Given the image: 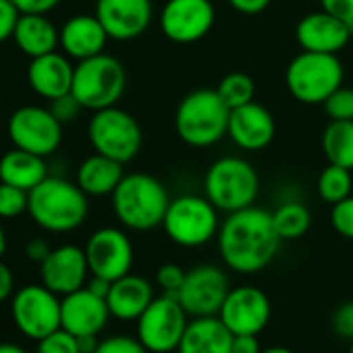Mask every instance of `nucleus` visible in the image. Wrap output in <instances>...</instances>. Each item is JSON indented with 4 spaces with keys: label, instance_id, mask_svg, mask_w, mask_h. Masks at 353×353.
<instances>
[{
    "label": "nucleus",
    "instance_id": "nucleus-1",
    "mask_svg": "<svg viewBox=\"0 0 353 353\" xmlns=\"http://www.w3.org/2000/svg\"><path fill=\"white\" fill-rule=\"evenodd\" d=\"M219 252L223 262L239 274L264 270L281 248V237L272 223V212L250 206L231 212L219 229Z\"/></svg>",
    "mask_w": 353,
    "mask_h": 353
},
{
    "label": "nucleus",
    "instance_id": "nucleus-2",
    "mask_svg": "<svg viewBox=\"0 0 353 353\" xmlns=\"http://www.w3.org/2000/svg\"><path fill=\"white\" fill-rule=\"evenodd\" d=\"M88 198L90 196L77 183L48 174L30 192L28 212L34 223L48 233H71L79 229L90 214Z\"/></svg>",
    "mask_w": 353,
    "mask_h": 353
},
{
    "label": "nucleus",
    "instance_id": "nucleus-3",
    "mask_svg": "<svg viewBox=\"0 0 353 353\" xmlns=\"http://www.w3.org/2000/svg\"><path fill=\"white\" fill-rule=\"evenodd\" d=\"M110 198L114 216L131 231H152L162 227L170 204L164 183L148 172L125 174Z\"/></svg>",
    "mask_w": 353,
    "mask_h": 353
},
{
    "label": "nucleus",
    "instance_id": "nucleus-4",
    "mask_svg": "<svg viewBox=\"0 0 353 353\" xmlns=\"http://www.w3.org/2000/svg\"><path fill=\"white\" fill-rule=\"evenodd\" d=\"M229 117L231 108L216 90H194L176 106L174 131L192 148H210L227 135Z\"/></svg>",
    "mask_w": 353,
    "mask_h": 353
},
{
    "label": "nucleus",
    "instance_id": "nucleus-5",
    "mask_svg": "<svg viewBox=\"0 0 353 353\" xmlns=\"http://www.w3.org/2000/svg\"><path fill=\"white\" fill-rule=\"evenodd\" d=\"M260 194V176L241 156H223L210 164L204 176V196L221 212H237L254 206Z\"/></svg>",
    "mask_w": 353,
    "mask_h": 353
},
{
    "label": "nucleus",
    "instance_id": "nucleus-6",
    "mask_svg": "<svg viewBox=\"0 0 353 353\" xmlns=\"http://www.w3.org/2000/svg\"><path fill=\"white\" fill-rule=\"evenodd\" d=\"M343 63L336 54L303 50L289 63L285 85L297 102L314 106L324 104V100L343 85Z\"/></svg>",
    "mask_w": 353,
    "mask_h": 353
},
{
    "label": "nucleus",
    "instance_id": "nucleus-7",
    "mask_svg": "<svg viewBox=\"0 0 353 353\" xmlns=\"http://www.w3.org/2000/svg\"><path fill=\"white\" fill-rule=\"evenodd\" d=\"M219 208L206 198L185 194L172 198L162 221L168 239L181 248H202L219 235Z\"/></svg>",
    "mask_w": 353,
    "mask_h": 353
},
{
    "label": "nucleus",
    "instance_id": "nucleus-8",
    "mask_svg": "<svg viewBox=\"0 0 353 353\" xmlns=\"http://www.w3.org/2000/svg\"><path fill=\"white\" fill-rule=\"evenodd\" d=\"M127 88V73L119 59L110 54H96L79 61L73 75L71 94L88 110H102L117 106Z\"/></svg>",
    "mask_w": 353,
    "mask_h": 353
},
{
    "label": "nucleus",
    "instance_id": "nucleus-9",
    "mask_svg": "<svg viewBox=\"0 0 353 353\" xmlns=\"http://www.w3.org/2000/svg\"><path fill=\"white\" fill-rule=\"evenodd\" d=\"M88 137L98 154L123 164L131 162L139 154L143 141V133L135 117L119 106L96 110L88 123Z\"/></svg>",
    "mask_w": 353,
    "mask_h": 353
},
{
    "label": "nucleus",
    "instance_id": "nucleus-10",
    "mask_svg": "<svg viewBox=\"0 0 353 353\" xmlns=\"http://www.w3.org/2000/svg\"><path fill=\"white\" fill-rule=\"evenodd\" d=\"M190 324V314L174 295L154 297L137 318V339L150 353H170L179 347Z\"/></svg>",
    "mask_w": 353,
    "mask_h": 353
},
{
    "label": "nucleus",
    "instance_id": "nucleus-11",
    "mask_svg": "<svg viewBox=\"0 0 353 353\" xmlns=\"http://www.w3.org/2000/svg\"><path fill=\"white\" fill-rule=\"evenodd\" d=\"M11 314L26 336L40 341L61 328V295L44 285H28L13 295Z\"/></svg>",
    "mask_w": 353,
    "mask_h": 353
},
{
    "label": "nucleus",
    "instance_id": "nucleus-12",
    "mask_svg": "<svg viewBox=\"0 0 353 353\" xmlns=\"http://www.w3.org/2000/svg\"><path fill=\"white\" fill-rule=\"evenodd\" d=\"M9 137L15 148L50 156L63 141V123L42 106H21L9 119Z\"/></svg>",
    "mask_w": 353,
    "mask_h": 353
},
{
    "label": "nucleus",
    "instance_id": "nucleus-13",
    "mask_svg": "<svg viewBox=\"0 0 353 353\" xmlns=\"http://www.w3.org/2000/svg\"><path fill=\"white\" fill-rule=\"evenodd\" d=\"M160 32L174 44L204 40L216 21L212 0H166L160 11Z\"/></svg>",
    "mask_w": 353,
    "mask_h": 353
},
{
    "label": "nucleus",
    "instance_id": "nucleus-14",
    "mask_svg": "<svg viewBox=\"0 0 353 353\" xmlns=\"http://www.w3.org/2000/svg\"><path fill=\"white\" fill-rule=\"evenodd\" d=\"M229 291V279L223 268L214 264H200L188 270L185 281L174 297L192 318H202L219 316Z\"/></svg>",
    "mask_w": 353,
    "mask_h": 353
},
{
    "label": "nucleus",
    "instance_id": "nucleus-15",
    "mask_svg": "<svg viewBox=\"0 0 353 353\" xmlns=\"http://www.w3.org/2000/svg\"><path fill=\"white\" fill-rule=\"evenodd\" d=\"M83 250L92 276H102L112 283L131 272L133 243L127 233L117 227H102L94 231Z\"/></svg>",
    "mask_w": 353,
    "mask_h": 353
},
{
    "label": "nucleus",
    "instance_id": "nucleus-16",
    "mask_svg": "<svg viewBox=\"0 0 353 353\" xmlns=\"http://www.w3.org/2000/svg\"><path fill=\"white\" fill-rule=\"evenodd\" d=\"M270 314L268 295L254 285H241L227 293L219 318L233 334H260L268 326Z\"/></svg>",
    "mask_w": 353,
    "mask_h": 353
},
{
    "label": "nucleus",
    "instance_id": "nucleus-17",
    "mask_svg": "<svg viewBox=\"0 0 353 353\" xmlns=\"http://www.w3.org/2000/svg\"><path fill=\"white\" fill-rule=\"evenodd\" d=\"M94 15L110 40L129 42L150 28L154 9L150 0H98Z\"/></svg>",
    "mask_w": 353,
    "mask_h": 353
},
{
    "label": "nucleus",
    "instance_id": "nucleus-18",
    "mask_svg": "<svg viewBox=\"0 0 353 353\" xmlns=\"http://www.w3.org/2000/svg\"><path fill=\"white\" fill-rule=\"evenodd\" d=\"M90 274L85 250L77 245H61L54 248L48 258L40 264L42 285L65 297L81 287H85Z\"/></svg>",
    "mask_w": 353,
    "mask_h": 353
},
{
    "label": "nucleus",
    "instance_id": "nucleus-19",
    "mask_svg": "<svg viewBox=\"0 0 353 353\" xmlns=\"http://www.w3.org/2000/svg\"><path fill=\"white\" fill-rule=\"evenodd\" d=\"M110 318V310L104 297L81 287L61 299V328L75 336L100 334Z\"/></svg>",
    "mask_w": 353,
    "mask_h": 353
},
{
    "label": "nucleus",
    "instance_id": "nucleus-20",
    "mask_svg": "<svg viewBox=\"0 0 353 353\" xmlns=\"http://www.w3.org/2000/svg\"><path fill=\"white\" fill-rule=\"evenodd\" d=\"M227 135L237 148L260 152L272 143L276 135V123L266 106L250 102L231 110Z\"/></svg>",
    "mask_w": 353,
    "mask_h": 353
},
{
    "label": "nucleus",
    "instance_id": "nucleus-21",
    "mask_svg": "<svg viewBox=\"0 0 353 353\" xmlns=\"http://www.w3.org/2000/svg\"><path fill=\"white\" fill-rule=\"evenodd\" d=\"M351 30L353 28L349 23L320 9L299 19L295 28V40L301 46V50L336 54L347 46Z\"/></svg>",
    "mask_w": 353,
    "mask_h": 353
},
{
    "label": "nucleus",
    "instance_id": "nucleus-22",
    "mask_svg": "<svg viewBox=\"0 0 353 353\" xmlns=\"http://www.w3.org/2000/svg\"><path fill=\"white\" fill-rule=\"evenodd\" d=\"M73 75L75 67L71 65L69 57L57 50L32 59L28 67V81L32 90L46 100H54L59 96L69 94L73 88Z\"/></svg>",
    "mask_w": 353,
    "mask_h": 353
},
{
    "label": "nucleus",
    "instance_id": "nucleus-23",
    "mask_svg": "<svg viewBox=\"0 0 353 353\" xmlns=\"http://www.w3.org/2000/svg\"><path fill=\"white\" fill-rule=\"evenodd\" d=\"M108 40L110 38L96 15H75L61 28V48L77 63L102 54Z\"/></svg>",
    "mask_w": 353,
    "mask_h": 353
},
{
    "label": "nucleus",
    "instance_id": "nucleus-24",
    "mask_svg": "<svg viewBox=\"0 0 353 353\" xmlns=\"http://www.w3.org/2000/svg\"><path fill=\"white\" fill-rule=\"evenodd\" d=\"M152 283L145 276L139 274H125L117 281H112L110 291L106 295V303L110 310V316L119 320H137L145 307L154 299Z\"/></svg>",
    "mask_w": 353,
    "mask_h": 353
},
{
    "label": "nucleus",
    "instance_id": "nucleus-25",
    "mask_svg": "<svg viewBox=\"0 0 353 353\" xmlns=\"http://www.w3.org/2000/svg\"><path fill=\"white\" fill-rule=\"evenodd\" d=\"M233 332L219 316H202L190 320L176 353H231Z\"/></svg>",
    "mask_w": 353,
    "mask_h": 353
},
{
    "label": "nucleus",
    "instance_id": "nucleus-26",
    "mask_svg": "<svg viewBox=\"0 0 353 353\" xmlns=\"http://www.w3.org/2000/svg\"><path fill=\"white\" fill-rule=\"evenodd\" d=\"M46 176L48 164L44 156L13 148L0 158V183H9L19 190L32 192Z\"/></svg>",
    "mask_w": 353,
    "mask_h": 353
},
{
    "label": "nucleus",
    "instance_id": "nucleus-27",
    "mask_svg": "<svg viewBox=\"0 0 353 353\" xmlns=\"http://www.w3.org/2000/svg\"><path fill=\"white\" fill-rule=\"evenodd\" d=\"M123 176H125L123 162L96 152L79 164L75 183L90 198H102V196H112Z\"/></svg>",
    "mask_w": 353,
    "mask_h": 353
},
{
    "label": "nucleus",
    "instance_id": "nucleus-28",
    "mask_svg": "<svg viewBox=\"0 0 353 353\" xmlns=\"http://www.w3.org/2000/svg\"><path fill=\"white\" fill-rule=\"evenodd\" d=\"M13 40L26 57L36 59L61 46V32L46 15H19Z\"/></svg>",
    "mask_w": 353,
    "mask_h": 353
},
{
    "label": "nucleus",
    "instance_id": "nucleus-29",
    "mask_svg": "<svg viewBox=\"0 0 353 353\" xmlns=\"http://www.w3.org/2000/svg\"><path fill=\"white\" fill-rule=\"evenodd\" d=\"M322 150L328 162L353 170V121H330L322 133Z\"/></svg>",
    "mask_w": 353,
    "mask_h": 353
},
{
    "label": "nucleus",
    "instance_id": "nucleus-30",
    "mask_svg": "<svg viewBox=\"0 0 353 353\" xmlns=\"http://www.w3.org/2000/svg\"><path fill=\"white\" fill-rule=\"evenodd\" d=\"M272 223L283 241H293L307 233L312 225V214L301 202H283L272 212Z\"/></svg>",
    "mask_w": 353,
    "mask_h": 353
},
{
    "label": "nucleus",
    "instance_id": "nucleus-31",
    "mask_svg": "<svg viewBox=\"0 0 353 353\" xmlns=\"http://www.w3.org/2000/svg\"><path fill=\"white\" fill-rule=\"evenodd\" d=\"M318 196L326 202V204H336L345 198L351 196L353 190V176L351 170L339 164L328 162L326 168H322V172L318 174V183H316Z\"/></svg>",
    "mask_w": 353,
    "mask_h": 353
},
{
    "label": "nucleus",
    "instance_id": "nucleus-32",
    "mask_svg": "<svg viewBox=\"0 0 353 353\" xmlns=\"http://www.w3.org/2000/svg\"><path fill=\"white\" fill-rule=\"evenodd\" d=\"M216 92L221 94V98L225 100V104L233 110V108H239L243 104L254 102L256 83H254V79L248 73L233 71V73H229V75L223 77V81L219 83Z\"/></svg>",
    "mask_w": 353,
    "mask_h": 353
},
{
    "label": "nucleus",
    "instance_id": "nucleus-33",
    "mask_svg": "<svg viewBox=\"0 0 353 353\" xmlns=\"http://www.w3.org/2000/svg\"><path fill=\"white\" fill-rule=\"evenodd\" d=\"M30 192L9 183H0V219H17L28 212Z\"/></svg>",
    "mask_w": 353,
    "mask_h": 353
},
{
    "label": "nucleus",
    "instance_id": "nucleus-34",
    "mask_svg": "<svg viewBox=\"0 0 353 353\" xmlns=\"http://www.w3.org/2000/svg\"><path fill=\"white\" fill-rule=\"evenodd\" d=\"M324 110L330 121H353V90L339 88L324 100Z\"/></svg>",
    "mask_w": 353,
    "mask_h": 353
},
{
    "label": "nucleus",
    "instance_id": "nucleus-35",
    "mask_svg": "<svg viewBox=\"0 0 353 353\" xmlns=\"http://www.w3.org/2000/svg\"><path fill=\"white\" fill-rule=\"evenodd\" d=\"M36 353H81L77 336L65 328H59L38 341Z\"/></svg>",
    "mask_w": 353,
    "mask_h": 353
},
{
    "label": "nucleus",
    "instance_id": "nucleus-36",
    "mask_svg": "<svg viewBox=\"0 0 353 353\" xmlns=\"http://www.w3.org/2000/svg\"><path fill=\"white\" fill-rule=\"evenodd\" d=\"M330 225L332 229L345 237V239H351L353 241V196L332 204V210H330Z\"/></svg>",
    "mask_w": 353,
    "mask_h": 353
},
{
    "label": "nucleus",
    "instance_id": "nucleus-37",
    "mask_svg": "<svg viewBox=\"0 0 353 353\" xmlns=\"http://www.w3.org/2000/svg\"><path fill=\"white\" fill-rule=\"evenodd\" d=\"M94 353H150L139 339L127 336V334H114L104 341H100L98 349Z\"/></svg>",
    "mask_w": 353,
    "mask_h": 353
},
{
    "label": "nucleus",
    "instance_id": "nucleus-38",
    "mask_svg": "<svg viewBox=\"0 0 353 353\" xmlns=\"http://www.w3.org/2000/svg\"><path fill=\"white\" fill-rule=\"evenodd\" d=\"M185 270L179 264H162L156 272V283L158 287L168 293V295H176L185 281Z\"/></svg>",
    "mask_w": 353,
    "mask_h": 353
},
{
    "label": "nucleus",
    "instance_id": "nucleus-39",
    "mask_svg": "<svg viewBox=\"0 0 353 353\" xmlns=\"http://www.w3.org/2000/svg\"><path fill=\"white\" fill-rule=\"evenodd\" d=\"M83 110V106L79 104V100L69 92L65 96H59L54 100H50V112L65 125L77 119V114Z\"/></svg>",
    "mask_w": 353,
    "mask_h": 353
},
{
    "label": "nucleus",
    "instance_id": "nucleus-40",
    "mask_svg": "<svg viewBox=\"0 0 353 353\" xmlns=\"http://www.w3.org/2000/svg\"><path fill=\"white\" fill-rule=\"evenodd\" d=\"M332 330L343 339H353V301H345L334 310Z\"/></svg>",
    "mask_w": 353,
    "mask_h": 353
},
{
    "label": "nucleus",
    "instance_id": "nucleus-41",
    "mask_svg": "<svg viewBox=\"0 0 353 353\" xmlns=\"http://www.w3.org/2000/svg\"><path fill=\"white\" fill-rule=\"evenodd\" d=\"M19 11L11 0H0V44L13 38L15 26L19 21Z\"/></svg>",
    "mask_w": 353,
    "mask_h": 353
},
{
    "label": "nucleus",
    "instance_id": "nucleus-42",
    "mask_svg": "<svg viewBox=\"0 0 353 353\" xmlns=\"http://www.w3.org/2000/svg\"><path fill=\"white\" fill-rule=\"evenodd\" d=\"M21 15H48L54 11L61 0H11Z\"/></svg>",
    "mask_w": 353,
    "mask_h": 353
},
{
    "label": "nucleus",
    "instance_id": "nucleus-43",
    "mask_svg": "<svg viewBox=\"0 0 353 353\" xmlns=\"http://www.w3.org/2000/svg\"><path fill=\"white\" fill-rule=\"evenodd\" d=\"M320 7L353 28V0H320Z\"/></svg>",
    "mask_w": 353,
    "mask_h": 353
},
{
    "label": "nucleus",
    "instance_id": "nucleus-44",
    "mask_svg": "<svg viewBox=\"0 0 353 353\" xmlns=\"http://www.w3.org/2000/svg\"><path fill=\"white\" fill-rule=\"evenodd\" d=\"M227 3L241 15H260L270 7V0H227Z\"/></svg>",
    "mask_w": 353,
    "mask_h": 353
},
{
    "label": "nucleus",
    "instance_id": "nucleus-45",
    "mask_svg": "<svg viewBox=\"0 0 353 353\" xmlns=\"http://www.w3.org/2000/svg\"><path fill=\"white\" fill-rule=\"evenodd\" d=\"M231 353H262L258 334H235Z\"/></svg>",
    "mask_w": 353,
    "mask_h": 353
},
{
    "label": "nucleus",
    "instance_id": "nucleus-46",
    "mask_svg": "<svg viewBox=\"0 0 353 353\" xmlns=\"http://www.w3.org/2000/svg\"><path fill=\"white\" fill-rule=\"evenodd\" d=\"M15 295V276L13 270L0 260V303Z\"/></svg>",
    "mask_w": 353,
    "mask_h": 353
},
{
    "label": "nucleus",
    "instance_id": "nucleus-47",
    "mask_svg": "<svg viewBox=\"0 0 353 353\" xmlns=\"http://www.w3.org/2000/svg\"><path fill=\"white\" fill-rule=\"evenodd\" d=\"M52 250H50V245L44 241V239H32V241H28V245H26V256L32 260V262H36V264H42L46 258H48V254H50Z\"/></svg>",
    "mask_w": 353,
    "mask_h": 353
},
{
    "label": "nucleus",
    "instance_id": "nucleus-48",
    "mask_svg": "<svg viewBox=\"0 0 353 353\" xmlns=\"http://www.w3.org/2000/svg\"><path fill=\"white\" fill-rule=\"evenodd\" d=\"M110 281H106V279H102V276H92L90 281H88V289L92 291V293H96V295H100V297H104L106 299V295H108V291H110Z\"/></svg>",
    "mask_w": 353,
    "mask_h": 353
},
{
    "label": "nucleus",
    "instance_id": "nucleus-49",
    "mask_svg": "<svg viewBox=\"0 0 353 353\" xmlns=\"http://www.w3.org/2000/svg\"><path fill=\"white\" fill-rule=\"evenodd\" d=\"M77 343H79V351L81 353H94L100 345L98 341V334H83V336H77Z\"/></svg>",
    "mask_w": 353,
    "mask_h": 353
},
{
    "label": "nucleus",
    "instance_id": "nucleus-50",
    "mask_svg": "<svg viewBox=\"0 0 353 353\" xmlns=\"http://www.w3.org/2000/svg\"><path fill=\"white\" fill-rule=\"evenodd\" d=\"M0 353H28V351L13 343H0Z\"/></svg>",
    "mask_w": 353,
    "mask_h": 353
},
{
    "label": "nucleus",
    "instance_id": "nucleus-51",
    "mask_svg": "<svg viewBox=\"0 0 353 353\" xmlns=\"http://www.w3.org/2000/svg\"><path fill=\"white\" fill-rule=\"evenodd\" d=\"M262 353H295V351H291V349H287V347H281V345H274V347L264 349Z\"/></svg>",
    "mask_w": 353,
    "mask_h": 353
},
{
    "label": "nucleus",
    "instance_id": "nucleus-52",
    "mask_svg": "<svg viewBox=\"0 0 353 353\" xmlns=\"http://www.w3.org/2000/svg\"><path fill=\"white\" fill-rule=\"evenodd\" d=\"M5 250H7V235H5V229H3V225H0V258H3Z\"/></svg>",
    "mask_w": 353,
    "mask_h": 353
},
{
    "label": "nucleus",
    "instance_id": "nucleus-53",
    "mask_svg": "<svg viewBox=\"0 0 353 353\" xmlns=\"http://www.w3.org/2000/svg\"><path fill=\"white\" fill-rule=\"evenodd\" d=\"M349 353H353V339H351V345H349Z\"/></svg>",
    "mask_w": 353,
    "mask_h": 353
}]
</instances>
